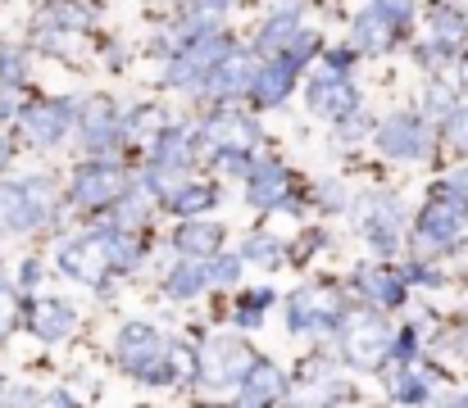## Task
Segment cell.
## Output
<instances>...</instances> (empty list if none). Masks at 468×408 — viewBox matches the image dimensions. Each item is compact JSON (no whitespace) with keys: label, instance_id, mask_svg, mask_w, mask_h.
I'll use <instances>...</instances> for the list:
<instances>
[{"label":"cell","instance_id":"e0dca14e","mask_svg":"<svg viewBox=\"0 0 468 408\" xmlns=\"http://www.w3.org/2000/svg\"><path fill=\"white\" fill-rule=\"evenodd\" d=\"M278 195H282V168H278V163L250 168V200H255L260 209H269V204H278Z\"/></svg>","mask_w":468,"mask_h":408},{"label":"cell","instance_id":"603a6c76","mask_svg":"<svg viewBox=\"0 0 468 408\" xmlns=\"http://www.w3.org/2000/svg\"><path fill=\"white\" fill-rule=\"evenodd\" d=\"M296 32V9H287V14H278L269 27H264V37H260V50H273V46H282L287 37Z\"/></svg>","mask_w":468,"mask_h":408},{"label":"cell","instance_id":"9a60e30c","mask_svg":"<svg viewBox=\"0 0 468 408\" xmlns=\"http://www.w3.org/2000/svg\"><path fill=\"white\" fill-rule=\"evenodd\" d=\"M364 227H368V241L391 255V250H396V232H400V209H396L391 200H378V204H373V218H368Z\"/></svg>","mask_w":468,"mask_h":408},{"label":"cell","instance_id":"44dd1931","mask_svg":"<svg viewBox=\"0 0 468 408\" xmlns=\"http://www.w3.org/2000/svg\"><path fill=\"white\" fill-rule=\"evenodd\" d=\"M364 290L378 299V304H400V281L396 277H382V272H364Z\"/></svg>","mask_w":468,"mask_h":408},{"label":"cell","instance_id":"277c9868","mask_svg":"<svg viewBox=\"0 0 468 408\" xmlns=\"http://www.w3.org/2000/svg\"><path fill=\"white\" fill-rule=\"evenodd\" d=\"M310 110L327 114V119H346L355 110V87L341 78V68H323L310 82Z\"/></svg>","mask_w":468,"mask_h":408},{"label":"cell","instance_id":"3957f363","mask_svg":"<svg viewBox=\"0 0 468 408\" xmlns=\"http://www.w3.org/2000/svg\"><path fill=\"white\" fill-rule=\"evenodd\" d=\"M246 368H250V354L237 340H209L205 354H200V382L205 386H232V382L246 377Z\"/></svg>","mask_w":468,"mask_h":408},{"label":"cell","instance_id":"8fae6325","mask_svg":"<svg viewBox=\"0 0 468 408\" xmlns=\"http://www.w3.org/2000/svg\"><path fill=\"white\" fill-rule=\"evenodd\" d=\"M23 128H27V136L37 145H55L64 136V128H69V105H32L23 114Z\"/></svg>","mask_w":468,"mask_h":408},{"label":"cell","instance_id":"5b68a950","mask_svg":"<svg viewBox=\"0 0 468 408\" xmlns=\"http://www.w3.org/2000/svg\"><path fill=\"white\" fill-rule=\"evenodd\" d=\"M119 195H123V173L114 163H87L78 173V186H73L78 204H110Z\"/></svg>","mask_w":468,"mask_h":408},{"label":"cell","instance_id":"cb8c5ba5","mask_svg":"<svg viewBox=\"0 0 468 408\" xmlns=\"http://www.w3.org/2000/svg\"><path fill=\"white\" fill-rule=\"evenodd\" d=\"M209 200H214V195H209V191H200V186H182L177 195H168V204H173L177 214H196V209H205Z\"/></svg>","mask_w":468,"mask_h":408},{"label":"cell","instance_id":"ac0fdd59","mask_svg":"<svg viewBox=\"0 0 468 408\" xmlns=\"http://www.w3.org/2000/svg\"><path fill=\"white\" fill-rule=\"evenodd\" d=\"M218 227L214 223H186L182 232H177V250L182 255H214L218 250Z\"/></svg>","mask_w":468,"mask_h":408},{"label":"cell","instance_id":"30bf717a","mask_svg":"<svg viewBox=\"0 0 468 408\" xmlns=\"http://www.w3.org/2000/svg\"><path fill=\"white\" fill-rule=\"evenodd\" d=\"M255 141H260V132L246 119H218V123L205 128V145L209 150H223V154H246Z\"/></svg>","mask_w":468,"mask_h":408},{"label":"cell","instance_id":"4fadbf2b","mask_svg":"<svg viewBox=\"0 0 468 408\" xmlns=\"http://www.w3.org/2000/svg\"><path fill=\"white\" fill-rule=\"evenodd\" d=\"M278 395H282V372L273 363H250L246 377H241V400L264 404V400H278Z\"/></svg>","mask_w":468,"mask_h":408},{"label":"cell","instance_id":"52a82bcc","mask_svg":"<svg viewBox=\"0 0 468 408\" xmlns=\"http://www.w3.org/2000/svg\"><path fill=\"white\" fill-rule=\"evenodd\" d=\"M378 145H382L387 154H396V159H419V154L428 150V123H419V119H410V114H396L391 123H382Z\"/></svg>","mask_w":468,"mask_h":408},{"label":"cell","instance_id":"5bb4252c","mask_svg":"<svg viewBox=\"0 0 468 408\" xmlns=\"http://www.w3.org/2000/svg\"><path fill=\"white\" fill-rule=\"evenodd\" d=\"M292 78H296V64H292V59L282 55L278 64H269V68H264V73H260V78L250 82V91H260V100H264V105H278V100L287 96Z\"/></svg>","mask_w":468,"mask_h":408},{"label":"cell","instance_id":"f546056e","mask_svg":"<svg viewBox=\"0 0 468 408\" xmlns=\"http://www.w3.org/2000/svg\"><path fill=\"white\" fill-rule=\"evenodd\" d=\"M5 159H9V145H5V141H0V168H5Z\"/></svg>","mask_w":468,"mask_h":408},{"label":"cell","instance_id":"83f0119b","mask_svg":"<svg viewBox=\"0 0 468 408\" xmlns=\"http://www.w3.org/2000/svg\"><path fill=\"white\" fill-rule=\"evenodd\" d=\"M9 309H14V299H9V290H5V281H0V331L9 327Z\"/></svg>","mask_w":468,"mask_h":408},{"label":"cell","instance_id":"d6986e66","mask_svg":"<svg viewBox=\"0 0 468 408\" xmlns=\"http://www.w3.org/2000/svg\"><path fill=\"white\" fill-rule=\"evenodd\" d=\"M432 32H437V46H441V50H460L468 41V27L455 9H441V14L432 18Z\"/></svg>","mask_w":468,"mask_h":408},{"label":"cell","instance_id":"7c38bea8","mask_svg":"<svg viewBox=\"0 0 468 408\" xmlns=\"http://www.w3.org/2000/svg\"><path fill=\"white\" fill-rule=\"evenodd\" d=\"M350 46L364 50V55H378V50L391 46V23L382 18V9H368V14L355 18V27H350Z\"/></svg>","mask_w":468,"mask_h":408},{"label":"cell","instance_id":"7402d4cb","mask_svg":"<svg viewBox=\"0 0 468 408\" xmlns=\"http://www.w3.org/2000/svg\"><path fill=\"white\" fill-rule=\"evenodd\" d=\"M110 141H114L110 110H105V105H96V110H91V119H87V145H91V150H101V145H110Z\"/></svg>","mask_w":468,"mask_h":408},{"label":"cell","instance_id":"484cf974","mask_svg":"<svg viewBox=\"0 0 468 408\" xmlns=\"http://www.w3.org/2000/svg\"><path fill=\"white\" fill-rule=\"evenodd\" d=\"M378 9H382L391 23H410V14H414V5H410V0H378Z\"/></svg>","mask_w":468,"mask_h":408},{"label":"cell","instance_id":"8992f818","mask_svg":"<svg viewBox=\"0 0 468 408\" xmlns=\"http://www.w3.org/2000/svg\"><path fill=\"white\" fill-rule=\"evenodd\" d=\"M46 218V200H32L27 182L23 186H0V227L5 232H27Z\"/></svg>","mask_w":468,"mask_h":408},{"label":"cell","instance_id":"ffe728a7","mask_svg":"<svg viewBox=\"0 0 468 408\" xmlns=\"http://www.w3.org/2000/svg\"><path fill=\"white\" fill-rule=\"evenodd\" d=\"M200 286H209V264H182L168 277V295H196Z\"/></svg>","mask_w":468,"mask_h":408},{"label":"cell","instance_id":"f1b7e54d","mask_svg":"<svg viewBox=\"0 0 468 408\" xmlns=\"http://www.w3.org/2000/svg\"><path fill=\"white\" fill-rule=\"evenodd\" d=\"M246 255H250V259H264V255H273V246H269V241H255Z\"/></svg>","mask_w":468,"mask_h":408},{"label":"cell","instance_id":"d4e9b609","mask_svg":"<svg viewBox=\"0 0 468 408\" xmlns=\"http://www.w3.org/2000/svg\"><path fill=\"white\" fill-rule=\"evenodd\" d=\"M0 82L5 87H18L23 82V55L18 50H0Z\"/></svg>","mask_w":468,"mask_h":408},{"label":"cell","instance_id":"7a4b0ae2","mask_svg":"<svg viewBox=\"0 0 468 408\" xmlns=\"http://www.w3.org/2000/svg\"><path fill=\"white\" fill-rule=\"evenodd\" d=\"M391 327L382 322V318H364V322H355L350 331H346V359L355 363V368H378L387 354H391Z\"/></svg>","mask_w":468,"mask_h":408},{"label":"cell","instance_id":"6da1fadb","mask_svg":"<svg viewBox=\"0 0 468 408\" xmlns=\"http://www.w3.org/2000/svg\"><path fill=\"white\" fill-rule=\"evenodd\" d=\"M468 232V209L460 200H432L428 209H423V218H419V250H428V255H437V250H451L460 236Z\"/></svg>","mask_w":468,"mask_h":408},{"label":"cell","instance_id":"9c48e42d","mask_svg":"<svg viewBox=\"0 0 468 408\" xmlns=\"http://www.w3.org/2000/svg\"><path fill=\"white\" fill-rule=\"evenodd\" d=\"M59 268L73 272V277H82V281H96L101 272L110 268V255H105V236H101V241H96V236H82V241L64 246V250H59Z\"/></svg>","mask_w":468,"mask_h":408},{"label":"cell","instance_id":"4316f807","mask_svg":"<svg viewBox=\"0 0 468 408\" xmlns=\"http://www.w3.org/2000/svg\"><path fill=\"white\" fill-rule=\"evenodd\" d=\"M451 141H455L460 150H468V110H464V114H455V119H451Z\"/></svg>","mask_w":468,"mask_h":408},{"label":"cell","instance_id":"ba28073f","mask_svg":"<svg viewBox=\"0 0 468 408\" xmlns=\"http://www.w3.org/2000/svg\"><path fill=\"white\" fill-rule=\"evenodd\" d=\"M250 82H255V73H250V64L241 55H223L218 64H209L200 73L205 96H241V91H250Z\"/></svg>","mask_w":468,"mask_h":408},{"label":"cell","instance_id":"2e32d148","mask_svg":"<svg viewBox=\"0 0 468 408\" xmlns=\"http://www.w3.org/2000/svg\"><path fill=\"white\" fill-rule=\"evenodd\" d=\"M32 331H37L41 340L69 336V331H73V309H69V304H41V309H32Z\"/></svg>","mask_w":468,"mask_h":408}]
</instances>
